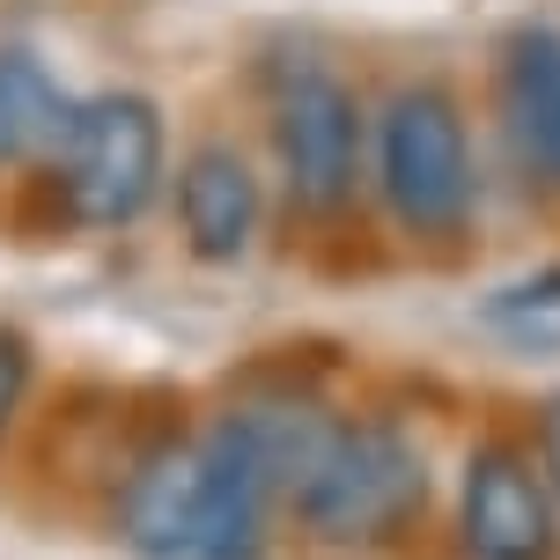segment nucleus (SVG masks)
<instances>
[{"instance_id":"9d476101","label":"nucleus","mask_w":560,"mask_h":560,"mask_svg":"<svg viewBox=\"0 0 560 560\" xmlns=\"http://www.w3.org/2000/svg\"><path fill=\"white\" fill-rule=\"evenodd\" d=\"M67 112H74V96H59V82L37 59L0 52V163H45Z\"/></svg>"},{"instance_id":"39448f33","label":"nucleus","mask_w":560,"mask_h":560,"mask_svg":"<svg viewBox=\"0 0 560 560\" xmlns=\"http://www.w3.org/2000/svg\"><path fill=\"white\" fill-rule=\"evenodd\" d=\"M266 140L288 199L303 214H339L362 185V96L325 59H288L266 96Z\"/></svg>"},{"instance_id":"7ed1b4c3","label":"nucleus","mask_w":560,"mask_h":560,"mask_svg":"<svg viewBox=\"0 0 560 560\" xmlns=\"http://www.w3.org/2000/svg\"><path fill=\"white\" fill-rule=\"evenodd\" d=\"M376 199L413 244H457L479 207L465 112L443 82H406L376 112Z\"/></svg>"},{"instance_id":"423d86ee","label":"nucleus","mask_w":560,"mask_h":560,"mask_svg":"<svg viewBox=\"0 0 560 560\" xmlns=\"http://www.w3.org/2000/svg\"><path fill=\"white\" fill-rule=\"evenodd\" d=\"M457 553L465 560H560V494L532 443L479 435L457 465Z\"/></svg>"},{"instance_id":"20e7f679","label":"nucleus","mask_w":560,"mask_h":560,"mask_svg":"<svg viewBox=\"0 0 560 560\" xmlns=\"http://www.w3.org/2000/svg\"><path fill=\"white\" fill-rule=\"evenodd\" d=\"M52 185L59 207L74 229H133L155 192H163L170 170V133L163 112L140 96V89H104V96H82L67 126L52 140Z\"/></svg>"},{"instance_id":"f257e3e1","label":"nucleus","mask_w":560,"mask_h":560,"mask_svg":"<svg viewBox=\"0 0 560 560\" xmlns=\"http://www.w3.org/2000/svg\"><path fill=\"white\" fill-rule=\"evenodd\" d=\"M266 524L273 502L207 435L148 450L118 487V538L140 560H266Z\"/></svg>"},{"instance_id":"9b49d317","label":"nucleus","mask_w":560,"mask_h":560,"mask_svg":"<svg viewBox=\"0 0 560 560\" xmlns=\"http://www.w3.org/2000/svg\"><path fill=\"white\" fill-rule=\"evenodd\" d=\"M23 398H30V339L0 325V443H8V428L23 413Z\"/></svg>"},{"instance_id":"1a4fd4ad","label":"nucleus","mask_w":560,"mask_h":560,"mask_svg":"<svg viewBox=\"0 0 560 560\" xmlns=\"http://www.w3.org/2000/svg\"><path fill=\"white\" fill-rule=\"evenodd\" d=\"M502 126L546 192H560V30L524 23L502 45Z\"/></svg>"},{"instance_id":"6e6552de","label":"nucleus","mask_w":560,"mask_h":560,"mask_svg":"<svg viewBox=\"0 0 560 560\" xmlns=\"http://www.w3.org/2000/svg\"><path fill=\"white\" fill-rule=\"evenodd\" d=\"M177 236L199 266H236L252 258L258 244V214H266V192H258L244 148L229 140H199L192 155L177 163Z\"/></svg>"},{"instance_id":"f03ea898","label":"nucleus","mask_w":560,"mask_h":560,"mask_svg":"<svg viewBox=\"0 0 560 560\" xmlns=\"http://www.w3.org/2000/svg\"><path fill=\"white\" fill-rule=\"evenodd\" d=\"M428 509V450L398 420H354L339 413L317 465L288 494V516L310 546L332 553H376L420 524Z\"/></svg>"},{"instance_id":"0eeeda50","label":"nucleus","mask_w":560,"mask_h":560,"mask_svg":"<svg viewBox=\"0 0 560 560\" xmlns=\"http://www.w3.org/2000/svg\"><path fill=\"white\" fill-rule=\"evenodd\" d=\"M332 420L339 413H325L310 392H252V398H236V406L207 428V443L222 450L266 502H288V494L303 487V472L317 465Z\"/></svg>"},{"instance_id":"ddd939ff","label":"nucleus","mask_w":560,"mask_h":560,"mask_svg":"<svg viewBox=\"0 0 560 560\" xmlns=\"http://www.w3.org/2000/svg\"><path fill=\"white\" fill-rule=\"evenodd\" d=\"M516 295H524V303H538V310H553V303H560V266H553L546 280H532V288H516Z\"/></svg>"},{"instance_id":"f8f14e48","label":"nucleus","mask_w":560,"mask_h":560,"mask_svg":"<svg viewBox=\"0 0 560 560\" xmlns=\"http://www.w3.org/2000/svg\"><path fill=\"white\" fill-rule=\"evenodd\" d=\"M532 457H538V472H546V487L560 494V392L538 406V435H532Z\"/></svg>"}]
</instances>
